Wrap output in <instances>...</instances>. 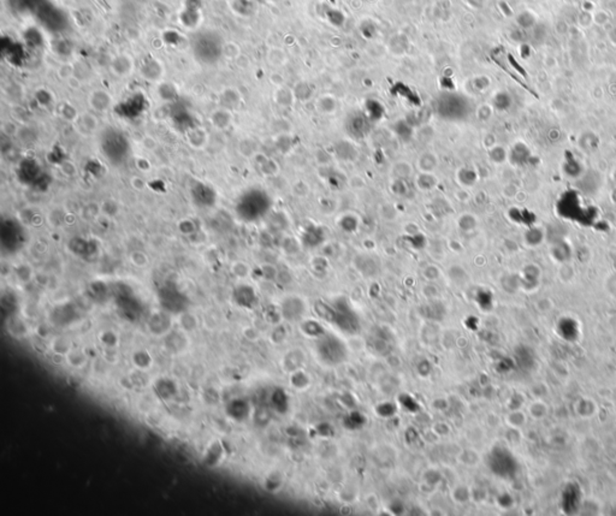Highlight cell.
Returning a JSON list of instances; mask_svg holds the SVG:
<instances>
[{
    "mask_svg": "<svg viewBox=\"0 0 616 516\" xmlns=\"http://www.w3.org/2000/svg\"><path fill=\"white\" fill-rule=\"evenodd\" d=\"M58 112H59V116L62 117L64 121L71 123V124L76 121V119H77V117L79 115L77 109H76L73 105H71L70 103H63L62 105L59 106Z\"/></svg>",
    "mask_w": 616,
    "mask_h": 516,
    "instance_id": "cell-25",
    "label": "cell"
},
{
    "mask_svg": "<svg viewBox=\"0 0 616 516\" xmlns=\"http://www.w3.org/2000/svg\"><path fill=\"white\" fill-rule=\"evenodd\" d=\"M220 101H222L223 104L222 106L228 107V109L231 110L232 107L237 106L238 104L241 103L240 92L234 87L224 88L222 91V93H220Z\"/></svg>",
    "mask_w": 616,
    "mask_h": 516,
    "instance_id": "cell-15",
    "label": "cell"
},
{
    "mask_svg": "<svg viewBox=\"0 0 616 516\" xmlns=\"http://www.w3.org/2000/svg\"><path fill=\"white\" fill-rule=\"evenodd\" d=\"M302 331L311 337H320L324 334V330L319 325V322L313 320H307L303 322Z\"/></svg>",
    "mask_w": 616,
    "mask_h": 516,
    "instance_id": "cell-30",
    "label": "cell"
},
{
    "mask_svg": "<svg viewBox=\"0 0 616 516\" xmlns=\"http://www.w3.org/2000/svg\"><path fill=\"white\" fill-rule=\"evenodd\" d=\"M130 186L133 187V189L137 190V192H142V190L146 189V182L145 180H143L142 177L140 176H133L130 178Z\"/></svg>",
    "mask_w": 616,
    "mask_h": 516,
    "instance_id": "cell-49",
    "label": "cell"
},
{
    "mask_svg": "<svg viewBox=\"0 0 616 516\" xmlns=\"http://www.w3.org/2000/svg\"><path fill=\"white\" fill-rule=\"evenodd\" d=\"M2 131H3V134L6 135V136L14 137V136H17V135H20L21 127L15 121L8 119V121L3 122Z\"/></svg>",
    "mask_w": 616,
    "mask_h": 516,
    "instance_id": "cell-37",
    "label": "cell"
},
{
    "mask_svg": "<svg viewBox=\"0 0 616 516\" xmlns=\"http://www.w3.org/2000/svg\"><path fill=\"white\" fill-rule=\"evenodd\" d=\"M232 272H234L237 277H242V278L247 277L248 267L244 263L237 261V263H235L234 265H232Z\"/></svg>",
    "mask_w": 616,
    "mask_h": 516,
    "instance_id": "cell-47",
    "label": "cell"
},
{
    "mask_svg": "<svg viewBox=\"0 0 616 516\" xmlns=\"http://www.w3.org/2000/svg\"><path fill=\"white\" fill-rule=\"evenodd\" d=\"M358 267L365 275H375L377 272V264L375 263V260L371 259V257L361 256L360 263L358 264Z\"/></svg>",
    "mask_w": 616,
    "mask_h": 516,
    "instance_id": "cell-36",
    "label": "cell"
},
{
    "mask_svg": "<svg viewBox=\"0 0 616 516\" xmlns=\"http://www.w3.org/2000/svg\"><path fill=\"white\" fill-rule=\"evenodd\" d=\"M56 73L60 81L67 82L69 79H71L73 76H75L76 67L73 66V64L71 63H62V64H59V66L57 67Z\"/></svg>",
    "mask_w": 616,
    "mask_h": 516,
    "instance_id": "cell-28",
    "label": "cell"
},
{
    "mask_svg": "<svg viewBox=\"0 0 616 516\" xmlns=\"http://www.w3.org/2000/svg\"><path fill=\"white\" fill-rule=\"evenodd\" d=\"M377 411H378L379 415L388 417V416H392L395 413H396V407H395L392 403H384L381 404L378 408H377Z\"/></svg>",
    "mask_w": 616,
    "mask_h": 516,
    "instance_id": "cell-43",
    "label": "cell"
},
{
    "mask_svg": "<svg viewBox=\"0 0 616 516\" xmlns=\"http://www.w3.org/2000/svg\"><path fill=\"white\" fill-rule=\"evenodd\" d=\"M208 119H210L211 125H212L216 130L225 131L228 130L232 125V123H234V115H232V111L228 109V107L220 106L214 109L213 111L211 112Z\"/></svg>",
    "mask_w": 616,
    "mask_h": 516,
    "instance_id": "cell-8",
    "label": "cell"
},
{
    "mask_svg": "<svg viewBox=\"0 0 616 516\" xmlns=\"http://www.w3.org/2000/svg\"><path fill=\"white\" fill-rule=\"evenodd\" d=\"M421 311H422V314H424L426 318L433 319V320H439V319H442L444 313H446L444 306L441 302H438V301H433V302L427 303V305L422 307Z\"/></svg>",
    "mask_w": 616,
    "mask_h": 516,
    "instance_id": "cell-21",
    "label": "cell"
},
{
    "mask_svg": "<svg viewBox=\"0 0 616 516\" xmlns=\"http://www.w3.org/2000/svg\"><path fill=\"white\" fill-rule=\"evenodd\" d=\"M408 242L413 248H415V249H422V248L426 245L425 236L418 232L414 233V235H409Z\"/></svg>",
    "mask_w": 616,
    "mask_h": 516,
    "instance_id": "cell-41",
    "label": "cell"
},
{
    "mask_svg": "<svg viewBox=\"0 0 616 516\" xmlns=\"http://www.w3.org/2000/svg\"><path fill=\"white\" fill-rule=\"evenodd\" d=\"M222 56L229 60L237 59V58L241 56L240 48H238V46L236 45L235 42H224V44H223Z\"/></svg>",
    "mask_w": 616,
    "mask_h": 516,
    "instance_id": "cell-32",
    "label": "cell"
},
{
    "mask_svg": "<svg viewBox=\"0 0 616 516\" xmlns=\"http://www.w3.org/2000/svg\"><path fill=\"white\" fill-rule=\"evenodd\" d=\"M305 313V303L299 297H288L282 303V314L288 320H297Z\"/></svg>",
    "mask_w": 616,
    "mask_h": 516,
    "instance_id": "cell-11",
    "label": "cell"
},
{
    "mask_svg": "<svg viewBox=\"0 0 616 516\" xmlns=\"http://www.w3.org/2000/svg\"><path fill=\"white\" fill-rule=\"evenodd\" d=\"M425 277L427 279H430V281H433V279H436L439 277V270L437 269V267L434 266H428L426 267L425 272H424Z\"/></svg>",
    "mask_w": 616,
    "mask_h": 516,
    "instance_id": "cell-53",
    "label": "cell"
},
{
    "mask_svg": "<svg viewBox=\"0 0 616 516\" xmlns=\"http://www.w3.org/2000/svg\"><path fill=\"white\" fill-rule=\"evenodd\" d=\"M315 158H317V160H318V162H319V164L326 165V164H329V162H330L331 156H330L329 153L325 152L324 149H319V152H318V154L315 155Z\"/></svg>",
    "mask_w": 616,
    "mask_h": 516,
    "instance_id": "cell-55",
    "label": "cell"
},
{
    "mask_svg": "<svg viewBox=\"0 0 616 516\" xmlns=\"http://www.w3.org/2000/svg\"><path fill=\"white\" fill-rule=\"evenodd\" d=\"M438 184V180L432 172H420L415 178V186L416 188L421 192H428L432 190Z\"/></svg>",
    "mask_w": 616,
    "mask_h": 516,
    "instance_id": "cell-16",
    "label": "cell"
},
{
    "mask_svg": "<svg viewBox=\"0 0 616 516\" xmlns=\"http://www.w3.org/2000/svg\"><path fill=\"white\" fill-rule=\"evenodd\" d=\"M438 166V158L432 152H425L418 158V168L420 172H433Z\"/></svg>",
    "mask_w": 616,
    "mask_h": 516,
    "instance_id": "cell-18",
    "label": "cell"
},
{
    "mask_svg": "<svg viewBox=\"0 0 616 516\" xmlns=\"http://www.w3.org/2000/svg\"><path fill=\"white\" fill-rule=\"evenodd\" d=\"M238 153L244 158H254V155L258 153V147L256 143L250 139H244L238 143Z\"/></svg>",
    "mask_w": 616,
    "mask_h": 516,
    "instance_id": "cell-26",
    "label": "cell"
},
{
    "mask_svg": "<svg viewBox=\"0 0 616 516\" xmlns=\"http://www.w3.org/2000/svg\"><path fill=\"white\" fill-rule=\"evenodd\" d=\"M223 44H224V42H223L216 34H201V35L196 39L194 45L195 56L199 60L204 61V63H214V61L218 60L220 57H223Z\"/></svg>",
    "mask_w": 616,
    "mask_h": 516,
    "instance_id": "cell-1",
    "label": "cell"
},
{
    "mask_svg": "<svg viewBox=\"0 0 616 516\" xmlns=\"http://www.w3.org/2000/svg\"><path fill=\"white\" fill-rule=\"evenodd\" d=\"M456 178L462 186L472 187L477 183L478 174L474 168L472 167H461L456 172Z\"/></svg>",
    "mask_w": 616,
    "mask_h": 516,
    "instance_id": "cell-20",
    "label": "cell"
},
{
    "mask_svg": "<svg viewBox=\"0 0 616 516\" xmlns=\"http://www.w3.org/2000/svg\"><path fill=\"white\" fill-rule=\"evenodd\" d=\"M277 147L280 148L282 153H288L292 148V142L287 136H281L277 141Z\"/></svg>",
    "mask_w": 616,
    "mask_h": 516,
    "instance_id": "cell-50",
    "label": "cell"
},
{
    "mask_svg": "<svg viewBox=\"0 0 616 516\" xmlns=\"http://www.w3.org/2000/svg\"><path fill=\"white\" fill-rule=\"evenodd\" d=\"M202 9L192 8V6L183 5L182 11L180 12V23L187 30H193L200 26L202 20Z\"/></svg>",
    "mask_w": 616,
    "mask_h": 516,
    "instance_id": "cell-10",
    "label": "cell"
},
{
    "mask_svg": "<svg viewBox=\"0 0 616 516\" xmlns=\"http://www.w3.org/2000/svg\"><path fill=\"white\" fill-rule=\"evenodd\" d=\"M336 320L335 324L338 327H341V330L345 331V332L349 333H355L359 331V327H360V325H359V320H358V316L354 314V312L351 311L350 307L348 306V303L345 302L344 300L339 299L336 302Z\"/></svg>",
    "mask_w": 616,
    "mask_h": 516,
    "instance_id": "cell-3",
    "label": "cell"
},
{
    "mask_svg": "<svg viewBox=\"0 0 616 516\" xmlns=\"http://www.w3.org/2000/svg\"><path fill=\"white\" fill-rule=\"evenodd\" d=\"M335 153L343 161H355L358 159L359 153L353 143L343 140L339 141L335 147Z\"/></svg>",
    "mask_w": 616,
    "mask_h": 516,
    "instance_id": "cell-14",
    "label": "cell"
},
{
    "mask_svg": "<svg viewBox=\"0 0 616 516\" xmlns=\"http://www.w3.org/2000/svg\"><path fill=\"white\" fill-rule=\"evenodd\" d=\"M157 92L159 98L165 103H173L177 99V95H179L176 87L170 82H160L158 84Z\"/></svg>",
    "mask_w": 616,
    "mask_h": 516,
    "instance_id": "cell-19",
    "label": "cell"
},
{
    "mask_svg": "<svg viewBox=\"0 0 616 516\" xmlns=\"http://www.w3.org/2000/svg\"><path fill=\"white\" fill-rule=\"evenodd\" d=\"M88 105L91 110L96 113H105L112 109L113 97L106 89H94L88 94L87 98Z\"/></svg>",
    "mask_w": 616,
    "mask_h": 516,
    "instance_id": "cell-7",
    "label": "cell"
},
{
    "mask_svg": "<svg viewBox=\"0 0 616 516\" xmlns=\"http://www.w3.org/2000/svg\"><path fill=\"white\" fill-rule=\"evenodd\" d=\"M119 212V206L113 200H106L101 204V214L106 218H113L117 216Z\"/></svg>",
    "mask_w": 616,
    "mask_h": 516,
    "instance_id": "cell-38",
    "label": "cell"
},
{
    "mask_svg": "<svg viewBox=\"0 0 616 516\" xmlns=\"http://www.w3.org/2000/svg\"><path fill=\"white\" fill-rule=\"evenodd\" d=\"M130 260L136 267H146L147 264H148V256L143 251L140 250L133 251L130 255Z\"/></svg>",
    "mask_w": 616,
    "mask_h": 516,
    "instance_id": "cell-39",
    "label": "cell"
},
{
    "mask_svg": "<svg viewBox=\"0 0 616 516\" xmlns=\"http://www.w3.org/2000/svg\"><path fill=\"white\" fill-rule=\"evenodd\" d=\"M187 142L193 149L204 150L210 143V134L202 127H192L187 131Z\"/></svg>",
    "mask_w": 616,
    "mask_h": 516,
    "instance_id": "cell-9",
    "label": "cell"
},
{
    "mask_svg": "<svg viewBox=\"0 0 616 516\" xmlns=\"http://www.w3.org/2000/svg\"><path fill=\"white\" fill-rule=\"evenodd\" d=\"M391 192L394 193L396 196H400V198H406V196L409 195L410 192V187L408 184V180H402V178H395L394 181H392L391 186H390Z\"/></svg>",
    "mask_w": 616,
    "mask_h": 516,
    "instance_id": "cell-24",
    "label": "cell"
},
{
    "mask_svg": "<svg viewBox=\"0 0 616 516\" xmlns=\"http://www.w3.org/2000/svg\"><path fill=\"white\" fill-rule=\"evenodd\" d=\"M196 228H198L196 222L194 219H192V218H185V219H182L179 223V230L186 236L194 235L196 230H198Z\"/></svg>",
    "mask_w": 616,
    "mask_h": 516,
    "instance_id": "cell-35",
    "label": "cell"
},
{
    "mask_svg": "<svg viewBox=\"0 0 616 516\" xmlns=\"http://www.w3.org/2000/svg\"><path fill=\"white\" fill-rule=\"evenodd\" d=\"M308 190H309L308 186L305 182H297L295 186L293 187V193H295L297 196L307 195Z\"/></svg>",
    "mask_w": 616,
    "mask_h": 516,
    "instance_id": "cell-51",
    "label": "cell"
},
{
    "mask_svg": "<svg viewBox=\"0 0 616 516\" xmlns=\"http://www.w3.org/2000/svg\"><path fill=\"white\" fill-rule=\"evenodd\" d=\"M136 166L141 171L148 172L149 170H151V162L147 160L146 158H142V156H140V158L136 159Z\"/></svg>",
    "mask_w": 616,
    "mask_h": 516,
    "instance_id": "cell-54",
    "label": "cell"
},
{
    "mask_svg": "<svg viewBox=\"0 0 616 516\" xmlns=\"http://www.w3.org/2000/svg\"><path fill=\"white\" fill-rule=\"evenodd\" d=\"M400 401H401V403H402V405H403L404 408H406L407 410L416 411V410L419 409V404L414 401V398L409 397V396L402 395V396H401Z\"/></svg>",
    "mask_w": 616,
    "mask_h": 516,
    "instance_id": "cell-44",
    "label": "cell"
},
{
    "mask_svg": "<svg viewBox=\"0 0 616 516\" xmlns=\"http://www.w3.org/2000/svg\"><path fill=\"white\" fill-rule=\"evenodd\" d=\"M477 301L478 303H479L480 307H483V308H487L490 305H491V295L489 293H486V291H479L477 295Z\"/></svg>",
    "mask_w": 616,
    "mask_h": 516,
    "instance_id": "cell-48",
    "label": "cell"
},
{
    "mask_svg": "<svg viewBox=\"0 0 616 516\" xmlns=\"http://www.w3.org/2000/svg\"><path fill=\"white\" fill-rule=\"evenodd\" d=\"M505 158H507V154H505L504 149L502 148V147H495V148L490 150V159H491L493 162L501 164V162L505 160Z\"/></svg>",
    "mask_w": 616,
    "mask_h": 516,
    "instance_id": "cell-42",
    "label": "cell"
},
{
    "mask_svg": "<svg viewBox=\"0 0 616 516\" xmlns=\"http://www.w3.org/2000/svg\"><path fill=\"white\" fill-rule=\"evenodd\" d=\"M110 70L112 75L118 78H127L133 75L135 70V60L129 53H118L111 59Z\"/></svg>",
    "mask_w": 616,
    "mask_h": 516,
    "instance_id": "cell-6",
    "label": "cell"
},
{
    "mask_svg": "<svg viewBox=\"0 0 616 516\" xmlns=\"http://www.w3.org/2000/svg\"><path fill=\"white\" fill-rule=\"evenodd\" d=\"M249 2L250 0H229V5L236 15L244 16L248 14V11L252 10V8H246V5H252V3Z\"/></svg>",
    "mask_w": 616,
    "mask_h": 516,
    "instance_id": "cell-33",
    "label": "cell"
},
{
    "mask_svg": "<svg viewBox=\"0 0 616 516\" xmlns=\"http://www.w3.org/2000/svg\"><path fill=\"white\" fill-rule=\"evenodd\" d=\"M283 249H286L287 253L289 254L296 253V251L299 250V243H297L296 239H294L293 237H287L284 238L283 241Z\"/></svg>",
    "mask_w": 616,
    "mask_h": 516,
    "instance_id": "cell-46",
    "label": "cell"
},
{
    "mask_svg": "<svg viewBox=\"0 0 616 516\" xmlns=\"http://www.w3.org/2000/svg\"><path fill=\"white\" fill-rule=\"evenodd\" d=\"M262 270V276L266 279H275L277 277V271H276V269L272 265H263L261 267Z\"/></svg>",
    "mask_w": 616,
    "mask_h": 516,
    "instance_id": "cell-52",
    "label": "cell"
},
{
    "mask_svg": "<svg viewBox=\"0 0 616 516\" xmlns=\"http://www.w3.org/2000/svg\"><path fill=\"white\" fill-rule=\"evenodd\" d=\"M59 170L63 174V176H65L66 178H75L78 175L77 165L72 160H69V159H65V160L60 162Z\"/></svg>",
    "mask_w": 616,
    "mask_h": 516,
    "instance_id": "cell-31",
    "label": "cell"
},
{
    "mask_svg": "<svg viewBox=\"0 0 616 516\" xmlns=\"http://www.w3.org/2000/svg\"><path fill=\"white\" fill-rule=\"evenodd\" d=\"M450 275H452V278L454 279V281L461 282L462 276H465V272L461 267H453V269L450 270Z\"/></svg>",
    "mask_w": 616,
    "mask_h": 516,
    "instance_id": "cell-56",
    "label": "cell"
},
{
    "mask_svg": "<svg viewBox=\"0 0 616 516\" xmlns=\"http://www.w3.org/2000/svg\"><path fill=\"white\" fill-rule=\"evenodd\" d=\"M392 175L395 178H402V180H408L413 175V166L408 161L400 160L392 166Z\"/></svg>",
    "mask_w": 616,
    "mask_h": 516,
    "instance_id": "cell-22",
    "label": "cell"
},
{
    "mask_svg": "<svg viewBox=\"0 0 616 516\" xmlns=\"http://www.w3.org/2000/svg\"><path fill=\"white\" fill-rule=\"evenodd\" d=\"M274 402H275L276 407H277L281 411H286L287 407H288L286 392H283L282 390H278V391L274 395Z\"/></svg>",
    "mask_w": 616,
    "mask_h": 516,
    "instance_id": "cell-40",
    "label": "cell"
},
{
    "mask_svg": "<svg viewBox=\"0 0 616 516\" xmlns=\"http://www.w3.org/2000/svg\"><path fill=\"white\" fill-rule=\"evenodd\" d=\"M254 161H255L256 166L259 167V171L261 172L263 176L266 177H274L280 172V166L274 159L269 158L268 155L262 154V153H256L254 155Z\"/></svg>",
    "mask_w": 616,
    "mask_h": 516,
    "instance_id": "cell-12",
    "label": "cell"
},
{
    "mask_svg": "<svg viewBox=\"0 0 616 516\" xmlns=\"http://www.w3.org/2000/svg\"><path fill=\"white\" fill-rule=\"evenodd\" d=\"M100 214H101V205L97 204V202H88V204H85L81 210L82 219L88 220V222L97 219V217H99Z\"/></svg>",
    "mask_w": 616,
    "mask_h": 516,
    "instance_id": "cell-23",
    "label": "cell"
},
{
    "mask_svg": "<svg viewBox=\"0 0 616 516\" xmlns=\"http://www.w3.org/2000/svg\"><path fill=\"white\" fill-rule=\"evenodd\" d=\"M99 118L96 112H82L79 113L77 119L72 123V127L76 133L83 137H91L97 133L99 129Z\"/></svg>",
    "mask_w": 616,
    "mask_h": 516,
    "instance_id": "cell-5",
    "label": "cell"
},
{
    "mask_svg": "<svg viewBox=\"0 0 616 516\" xmlns=\"http://www.w3.org/2000/svg\"><path fill=\"white\" fill-rule=\"evenodd\" d=\"M477 218L471 213H465L458 219V226L462 231L468 232L477 228Z\"/></svg>",
    "mask_w": 616,
    "mask_h": 516,
    "instance_id": "cell-29",
    "label": "cell"
},
{
    "mask_svg": "<svg viewBox=\"0 0 616 516\" xmlns=\"http://www.w3.org/2000/svg\"><path fill=\"white\" fill-rule=\"evenodd\" d=\"M360 220L354 214H345L339 219V228L345 232H354L358 230Z\"/></svg>",
    "mask_w": 616,
    "mask_h": 516,
    "instance_id": "cell-27",
    "label": "cell"
},
{
    "mask_svg": "<svg viewBox=\"0 0 616 516\" xmlns=\"http://www.w3.org/2000/svg\"><path fill=\"white\" fill-rule=\"evenodd\" d=\"M351 125H353V127L350 128V133H353L354 136L361 137V136H364L365 133H366V131H365V123L363 119H360V118L355 119Z\"/></svg>",
    "mask_w": 616,
    "mask_h": 516,
    "instance_id": "cell-45",
    "label": "cell"
},
{
    "mask_svg": "<svg viewBox=\"0 0 616 516\" xmlns=\"http://www.w3.org/2000/svg\"><path fill=\"white\" fill-rule=\"evenodd\" d=\"M324 241V230L320 226L312 225L303 231L302 243L308 248L318 247Z\"/></svg>",
    "mask_w": 616,
    "mask_h": 516,
    "instance_id": "cell-13",
    "label": "cell"
},
{
    "mask_svg": "<svg viewBox=\"0 0 616 516\" xmlns=\"http://www.w3.org/2000/svg\"><path fill=\"white\" fill-rule=\"evenodd\" d=\"M140 75L148 82H160L165 75V66L158 58L147 56L141 60L139 67Z\"/></svg>",
    "mask_w": 616,
    "mask_h": 516,
    "instance_id": "cell-4",
    "label": "cell"
},
{
    "mask_svg": "<svg viewBox=\"0 0 616 516\" xmlns=\"http://www.w3.org/2000/svg\"><path fill=\"white\" fill-rule=\"evenodd\" d=\"M318 352L329 364H338L345 359V347L335 336L321 337L318 343Z\"/></svg>",
    "mask_w": 616,
    "mask_h": 516,
    "instance_id": "cell-2",
    "label": "cell"
},
{
    "mask_svg": "<svg viewBox=\"0 0 616 516\" xmlns=\"http://www.w3.org/2000/svg\"><path fill=\"white\" fill-rule=\"evenodd\" d=\"M142 146L145 147V148H147V149L153 150V149L155 148V147H157V140L153 139V137H151V136H146L145 139L142 140Z\"/></svg>",
    "mask_w": 616,
    "mask_h": 516,
    "instance_id": "cell-57",
    "label": "cell"
},
{
    "mask_svg": "<svg viewBox=\"0 0 616 516\" xmlns=\"http://www.w3.org/2000/svg\"><path fill=\"white\" fill-rule=\"evenodd\" d=\"M314 312L317 313L318 316H320L321 319H324V320L329 321V322H335L336 320V308L335 307H331L330 305H327L326 302H324V301H315L314 303Z\"/></svg>",
    "mask_w": 616,
    "mask_h": 516,
    "instance_id": "cell-17",
    "label": "cell"
},
{
    "mask_svg": "<svg viewBox=\"0 0 616 516\" xmlns=\"http://www.w3.org/2000/svg\"><path fill=\"white\" fill-rule=\"evenodd\" d=\"M344 423L348 428H351V429L360 428L361 426L365 423V417L363 414L358 413V411H354V413H350L347 417H345Z\"/></svg>",
    "mask_w": 616,
    "mask_h": 516,
    "instance_id": "cell-34",
    "label": "cell"
}]
</instances>
